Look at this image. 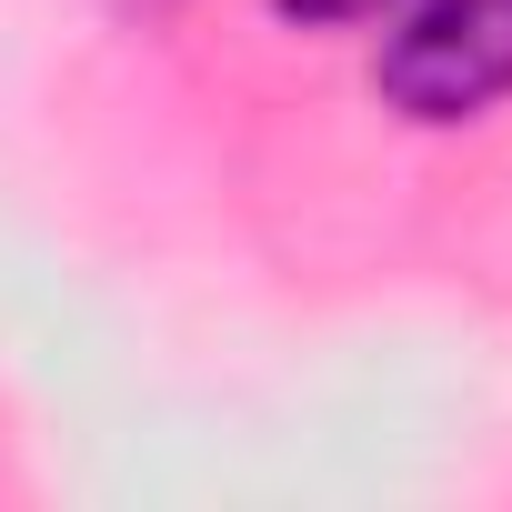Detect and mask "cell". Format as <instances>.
Wrapping results in <instances>:
<instances>
[{
	"instance_id": "cell-2",
	"label": "cell",
	"mask_w": 512,
	"mask_h": 512,
	"mask_svg": "<svg viewBox=\"0 0 512 512\" xmlns=\"http://www.w3.org/2000/svg\"><path fill=\"white\" fill-rule=\"evenodd\" d=\"M282 21H302V31H352V21H382V11H402V0H272Z\"/></svg>"
},
{
	"instance_id": "cell-1",
	"label": "cell",
	"mask_w": 512,
	"mask_h": 512,
	"mask_svg": "<svg viewBox=\"0 0 512 512\" xmlns=\"http://www.w3.org/2000/svg\"><path fill=\"white\" fill-rule=\"evenodd\" d=\"M372 91L422 131L482 121L492 101H512V0H412L382 31Z\"/></svg>"
},
{
	"instance_id": "cell-3",
	"label": "cell",
	"mask_w": 512,
	"mask_h": 512,
	"mask_svg": "<svg viewBox=\"0 0 512 512\" xmlns=\"http://www.w3.org/2000/svg\"><path fill=\"white\" fill-rule=\"evenodd\" d=\"M121 11H161V0H121Z\"/></svg>"
}]
</instances>
